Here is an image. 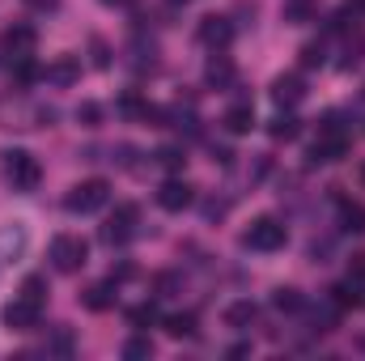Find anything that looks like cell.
Wrapping results in <instances>:
<instances>
[{"mask_svg": "<svg viewBox=\"0 0 365 361\" xmlns=\"http://www.w3.org/2000/svg\"><path fill=\"white\" fill-rule=\"evenodd\" d=\"M170 4H187V0H170Z\"/></svg>", "mask_w": 365, "mask_h": 361, "instance_id": "obj_34", "label": "cell"}, {"mask_svg": "<svg viewBox=\"0 0 365 361\" xmlns=\"http://www.w3.org/2000/svg\"><path fill=\"white\" fill-rule=\"evenodd\" d=\"M149 353H153V340H149V336H132V340L123 345V357L128 361H140V357H149Z\"/></svg>", "mask_w": 365, "mask_h": 361, "instance_id": "obj_25", "label": "cell"}, {"mask_svg": "<svg viewBox=\"0 0 365 361\" xmlns=\"http://www.w3.org/2000/svg\"><path fill=\"white\" fill-rule=\"evenodd\" d=\"M255 319H259V306L255 302H230L225 306V327H234V332H247Z\"/></svg>", "mask_w": 365, "mask_h": 361, "instance_id": "obj_14", "label": "cell"}, {"mask_svg": "<svg viewBox=\"0 0 365 361\" xmlns=\"http://www.w3.org/2000/svg\"><path fill=\"white\" fill-rule=\"evenodd\" d=\"M302 98H306V81H302L297 73H284V77L272 81V102L280 106V111H293Z\"/></svg>", "mask_w": 365, "mask_h": 361, "instance_id": "obj_10", "label": "cell"}, {"mask_svg": "<svg viewBox=\"0 0 365 361\" xmlns=\"http://www.w3.org/2000/svg\"><path fill=\"white\" fill-rule=\"evenodd\" d=\"M340 230L344 234H365V204L340 200Z\"/></svg>", "mask_w": 365, "mask_h": 361, "instance_id": "obj_16", "label": "cell"}, {"mask_svg": "<svg viewBox=\"0 0 365 361\" xmlns=\"http://www.w3.org/2000/svg\"><path fill=\"white\" fill-rule=\"evenodd\" d=\"M34 30L30 26H13L9 34H4V51H9V60H26V56H34Z\"/></svg>", "mask_w": 365, "mask_h": 361, "instance_id": "obj_12", "label": "cell"}, {"mask_svg": "<svg viewBox=\"0 0 365 361\" xmlns=\"http://www.w3.org/2000/svg\"><path fill=\"white\" fill-rule=\"evenodd\" d=\"M158 204L166 208V213H182V208H191L195 204V187L182 179H166L158 187Z\"/></svg>", "mask_w": 365, "mask_h": 361, "instance_id": "obj_8", "label": "cell"}, {"mask_svg": "<svg viewBox=\"0 0 365 361\" xmlns=\"http://www.w3.org/2000/svg\"><path fill=\"white\" fill-rule=\"evenodd\" d=\"M38 315H43V302L17 293V298L4 306V327H9V332H34V327H38Z\"/></svg>", "mask_w": 365, "mask_h": 361, "instance_id": "obj_7", "label": "cell"}, {"mask_svg": "<svg viewBox=\"0 0 365 361\" xmlns=\"http://www.w3.org/2000/svg\"><path fill=\"white\" fill-rule=\"evenodd\" d=\"M221 123H225L230 136H247V132L255 128V106H251V102H238V106H230V111L221 115Z\"/></svg>", "mask_w": 365, "mask_h": 361, "instance_id": "obj_13", "label": "cell"}, {"mask_svg": "<svg viewBox=\"0 0 365 361\" xmlns=\"http://www.w3.org/2000/svg\"><path fill=\"white\" fill-rule=\"evenodd\" d=\"M323 60H327V43H323V39L302 47V64H306V68H323Z\"/></svg>", "mask_w": 365, "mask_h": 361, "instance_id": "obj_23", "label": "cell"}, {"mask_svg": "<svg viewBox=\"0 0 365 361\" xmlns=\"http://www.w3.org/2000/svg\"><path fill=\"white\" fill-rule=\"evenodd\" d=\"M331 298H336V306H357V302H361V293H357V280H344V285H336V289H331Z\"/></svg>", "mask_w": 365, "mask_h": 361, "instance_id": "obj_26", "label": "cell"}, {"mask_svg": "<svg viewBox=\"0 0 365 361\" xmlns=\"http://www.w3.org/2000/svg\"><path fill=\"white\" fill-rule=\"evenodd\" d=\"M77 119H81V123H86V128H93V123H98V119H102V106H93V102H86V106H81V111H77Z\"/></svg>", "mask_w": 365, "mask_h": 361, "instance_id": "obj_28", "label": "cell"}, {"mask_svg": "<svg viewBox=\"0 0 365 361\" xmlns=\"http://www.w3.org/2000/svg\"><path fill=\"white\" fill-rule=\"evenodd\" d=\"M90 260V243L77 238V234H60L51 238V268L56 272H81Z\"/></svg>", "mask_w": 365, "mask_h": 361, "instance_id": "obj_4", "label": "cell"}, {"mask_svg": "<svg viewBox=\"0 0 365 361\" xmlns=\"http://www.w3.org/2000/svg\"><path fill=\"white\" fill-rule=\"evenodd\" d=\"M128 323H132V327H153V323H158V306H153V302L132 306V310H128Z\"/></svg>", "mask_w": 365, "mask_h": 361, "instance_id": "obj_21", "label": "cell"}, {"mask_svg": "<svg viewBox=\"0 0 365 361\" xmlns=\"http://www.w3.org/2000/svg\"><path fill=\"white\" fill-rule=\"evenodd\" d=\"M34 9H56V0H30Z\"/></svg>", "mask_w": 365, "mask_h": 361, "instance_id": "obj_32", "label": "cell"}, {"mask_svg": "<svg viewBox=\"0 0 365 361\" xmlns=\"http://www.w3.org/2000/svg\"><path fill=\"white\" fill-rule=\"evenodd\" d=\"M136 225H140V208H136V204H119V208L106 217V225H102V243H106V247H123V243L136 234Z\"/></svg>", "mask_w": 365, "mask_h": 361, "instance_id": "obj_6", "label": "cell"}, {"mask_svg": "<svg viewBox=\"0 0 365 361\" xmlns=\"http://www.w3.org/2000/svg\"><path fill=\"white\" fill-rule=\"evenodd\" d=\"M21 293H26V298H34V302H43V298H47V280H43V276H26Z\"/></svg>", "mask_w": 365, "mask_h": 361, "instance_id": "obj_27", "label": "cell"}, {"mask_svg": "<svg viewBox=\"0 0 365 361\" xmlns=\"http://www.w3.org/2000/svg\"><path fill=\"white\" fill-rule=\"evenodd\" d=\"M93 64H98V68H106V64H110V56H106V43H102V39H93Z\"/></svg>", "mask_w": 365, "mask_h": 361, "instance_id": "obj_31", "label": "cell"}, {"mask_svg": "<svg viewBox=\"0 0 365 361\" xmlns=\"http://www.w3.org/2000/svg\"><path fill=\"white\" fill-rule=\"evenodd\" d=\"M284 21L289 26H302V21H314V13H319V0H284Z\"/></svg>", "mask_w": 365, "mask_h": 361, "instance_id": "obj_17", "label": "cell"}, {"mask_svg": "<svg viewBox=\"0 0 365 361\" xmlns=\"http://www.w3.org/2000/svg\"><path fill=\"white\" fill-rule=\"evenodd\" d=\"M361 179H365V175H361Z\"/></svg>", "mask_w": 365, "mask_h": 361, "instance_id": "obj_35", "label": "cell"}, {"mask_svg": "<svg viewBox=\"0 0 365 361\" xmlns=\"http://www.w3.org/2000/svg\"><path fill=\"white\" fill-rule=\"evenodd\" d=\"M272 306H276V310H289V315H293V310H302L306 302H302V293H297V289H276V293H272Z\"/></svg>", "mask_w": 365, "mask_h": 361, "instance_id": "obj_22", "label": "cell"}, {"mask_svg": "<svg viewBox=\"0 0 365 361\" xmlns=\"http://www.w3.org/2000/svg\"><path fill=\"white\" fill-rule=\"evenodd\" d=\"M106 4H123V0H106Z\"/></svg>", "mask_w": 365, "mask_h": 361, "instance_id": "obj_33", "label": "cell"}, {"mask_svg": "<svg viewBox=\"0 0 365 361\" xmlns=\"http://www.w3.org/2000/svg\"><path fill=\"white\" fill-rule=\"evenodd\" d=\"M106 200H110V183H106V179H86V183H77V187L64 195V208H68V213L90 217V213H98Z\"/></svg>", "mask_w": 365, "mask_h": 361, "instance_id": "obj_5", "label": "cell"}, {"mask_svg": "<svg viewBox=\"0 0 365 361\" xmlns=\"http://www.w3.org/2000/svg\"><path fill=\"white\" fill-rule=\"evenodd\" d=\"M77 77H81V60H77V56H56V60L43 68V81H47V86H60V90H68Z\"/></svg>", "mask_w": 365, "mask_h": 361, "instance_id": "obj_9", "label": "cell"}, {"mask_svg": "<svg viewBox=\"0 0 365 361\" xmlns=\"http://www.w3.org/2000/svg\"><path fill=\"white\" fill-rule=\"evenodd\" d=\"M166 332H170L175 340H191V336H195V315H170V319H166Z\"/></svg>", "mask_w": 365, "mask_h": 361, "instance_id": "obj_20", "label": "cell"}, {"mask_svg": "<svg viewBox=\"0 0 365 361\" xmlns=\"http://www.w3.org/2000/svg\"><path fill=\"white\" fill-rule=\"evenodd\" d=\"M0 171H4V183H9L13 191H34L38 179H43L38 158L26 153V149H4V153H0Z\"/></svg>", "mask_w": 365, "mask_h": 361, "instance_id": "obj_2", "label": "cell"}, {"mask_svg": "<svg viewBox=\"0 0 365 361\" xmlns=\"http://www.w3.org/2000/svg\"><path fill=\"white\" fill-rule=\"evenodd\" d=\"M289 243V230H284V221H276V217H255L251 225H247V234H242V247H251V251H280Z\"/></svg>", "mask_w": 365, "mask_h": 361, "instance_id": "obj_3", "label": "cell"}, {"mask_svg": "<svg viewBox=\"0 0 365 361\" xmlns=\"http://www.w3.org/2000/svg\"><path fill=\"white\" fill-rule=\"evenodd\" d=\"M195 34H200V43H204V47H230L234 26H230V17H204Z\"/></svg>", "mask_w": 365, "mask_h": 361, "instance_id": "obj_11", "label": "cell"}, {"mask_svg": "<svg viewBox=\"0 0 365 361\" xmlns=\"http://www.w3.org/2000/svg\"><path fill=\"white\" fill-rule=\"evenodd\" d=\"M349 17H365V0H344V9H340V21H349Z\"/></svg>", "mask_w": 365, "mask_h": 361, "instance_id": "obj_29", "label": "cell"}, {"mask_svg": "<svg viewBox=\"0 0 365 361\" xmlns=\"http://www.w3.org/2000/svg\"><path fill=\"white\" fill-rule=\"evenodd\" d=\"M268 132H272V141H297L302 123H297V115H276L272 123H268Z\"/></svg>", "mask_w": 365, "mask_h": 361, "instance_id": "obj_18", "label": "cell"}, {"mask_svg": "<svg viewBox=\"0 0 365 361\" xmlns=\"http://www.w3.org/2000/svg\"><path fill=\"white\" fill-rule=\"evenodd\" d=\"M81 302H86V310H110V306H115V276H110V280H98V285H90Z\"/></svg>", "mask_w": 365, "mask_h": 361, "instance_id": "obj_15", "label": "cell"}, {"mask_svg": "<svg viewBox=\"0 0 365 361\" xmlns=\"http://www.w3.org/2000/svg\"><path fill=\"white\" fill-rule=\"evenodd\" d=\"M349 276H353V280H365V251L349 260Z\"/></svg>", "mask_w": 365, "mask_h": 361, "instance_id": "obj_30", "label": "cell"}, {"mask_svg": "<svg viewBox=\"0 0 365 361\" xmlns=\"http://www.w3.org/2000/svg\"><path fill=\"white\" fill-rule=\"evenodd\" d=\"M349 153V132H344V123H340V115H327L323 123H319V141L310 145V166H331V162H340Z\"/></svg>", "mask_w": 365, "mask_h": 361, "instance_id": "obj_1", "label": "cell"}, {"mask_svg": "<svg viewBox=\"0 0 365 361\" xmlns=\"http://www.w3.org/2000/svg\"><path fill=\"white\" fill-rule=\"evenodd\" d=\"M234 81V64L230 60H212L208 64V86H230Z\"/></svg>", "mask_w": 365, "mask_h": 361, "instance_id": "obj_24", "label": "cell"}, {"mask_svg": "<svg viewBox=\"0 0 365 361\" xmlns=\"http://www.w3.org/2000/svg\"><path fill=\"white\" fill-rule=\"evenodd\" d=\"M153 162H158L162 171H182V166H187V153H182L179 145H166V149L153 153Z\"/></svg>", "mask_w": 365, "mask_h": 361, "instance_id": "obj_19", "label": "cell"}]
</instances>
